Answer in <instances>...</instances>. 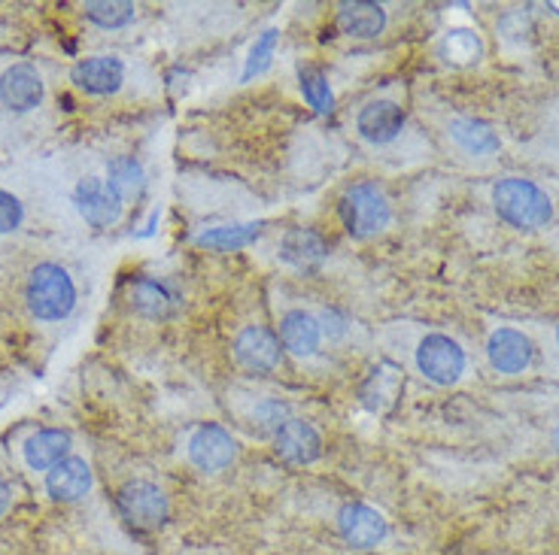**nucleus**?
<instances>
[{"label": "nucleus", "mask_w": 559, "mask_h": 555, "mask_svg": "<svg viewBox=\"0 0 559 555\" xmlns=\"http://www.w3.org/2000/svg\"><path fill=\"white\" fill-rule=\"evenodd\" d=\"M277 43L280 34L274 28H267L265 34L255 37V43H252L250 49V58H247V64H243V73H240L243 83H250L252 76H259V73H265V70L271 68V58L277 52Z\"/></svg>", "instance_id": "27"}, {"label": "nucleus", "mask_w": 559, "mask_h": 555, "mask_svg": "<svg viewBox=\"0 0 559 555\" xmlns=\"http://www.w3.org/2000/svg\"><path fill=\"white\" fill-rule=\"evenodd\" d=\"M13 507V486L7 483V476L0 473V516L7 514Z\"/></svg>", "instance_id": "29"}, {"label": "nucleus", "mask_w": 559, "mask_h": 555, "mask_svg": "<svg viewBox=\"0 0 559 555\" xmlns=\"http://www.w3.org/2000/svg\"><path fill=\"white\" fill-rule=\"evenodd\" d=\"M92 488V468L80 456H68L46 473V492L52 500H80Z\"/></svg>", "instance_id": "17"}, {"label": "nucleus", "mask_w": 559, "mask_h": 555, "mask_svg": "<svg viewBox=\"0 0 559 555\" xmlns=\"http://www.w3.org/2000/svg\"><path fill=\"white\" fill-rule=\"evenodd\" d=\"M238 456V444L235 437L216 425V422H207V425H198L189 437V461L195 464L198 471L204 473H219L225 471L231 461Z\"/></svg>", "instance_id": "7"}, {"label": "nucleus", "mask_w": 559, "mask_h": 555, "mask_svg": "<svg viewBox=\"0 0 559 555\" xmlns=\"http://www.w3.org/2000/svg\"><path fill=\"white\" fill-rule=\"evenodd\" d=\"M116 507L126 519L128 526L138 528V531H155L168 522L170 504L168 495L162 488L150 483V480H131L126 486L119 488L116 495Z\"/></svg>", "instance_id": "4"}, {"label": "nucleus", "mask_w": 559, "mask_h": 555, "mask_svg": "<svg viewBox=\"0 0 559 555\" xmlns=\"http://www.w3.org/2000/svg\"><path fill=\"white\" fill-rule=\"evenodd\" d=\"M484 52V46H480V37H477L475 31L468 28H456L450 31L448 37L441 40V56L448 58L450 64H475L477 58Z\"/></svg>", "instance_id": "26"}, {"label": "nucleus", "mask_w": 559, "mask_h": 555, "mask_svg": "<svg viewBox=\"0 0 559 555\" xmlns=\"http://www.w3.org/2000/svg\"><path fill=\"white\" fill-rule=\"evenodd\" d=\"M259 234H262V222L216 225V228H207L204 234H198V243L210 246V250L231 252L240 250V246H250L252 240H259Z\"/></svg>", "instance_id": "22"}, {"label": "nucleus", "mask_w": 559, "mask_h": 555, "mask_svg": "<svg viewBox=\"0 0 559 555\" xmlns=\"http://www.w3.org/2000/svg\"><path fill=\"white\" fill-rule=\"evenodd\" d=\"M337 28L353 40H374L386 28V10L380 3L353 0L337 7Z\"/></svg>", "instance_id": "18"}, {"label": "nucleus", "mask_w": 559, "mask_h": 555, "mask_svg": "<svg viewBox=\"0 0 559 555\" xmlns=\"http://www.w3.org/2000/svg\"><path fill=\"white\" fill-rule=\"evenodd\" d=\"M280 343L298 359L317 355V349L322 343V322L317 316H310L308 310H289L280 319Z\"/></svg>", "instance_id": "16"}, {"label": "nucleus", "mask_w": 559, "mask_h": 555, "mask_svg": "<svg viewBox=\"0 0 559 555\" xmlns=\"http://www.w3.org/2000/svg\"><path fill=\"white\" fill-rule=\"evenodd\" d=\"M341 222L353 237H374L392 222V207L378 182H356L341 195Z\"/></svg>", "instance_id": "3"}, {"label": "nucleus", "mask_w": 559, "mask_h": 555, "mask_svg": "<svg viewBox=\"0 0 559 555\" xmlns=\"http://www.w3.org/2000/svg\"><path fill=\"white\" fill-rule=\"evenodd\" d=\"M73 207L92 228H110L122 216V197L107 180L85 177L73 189Z\"/></svg>", "instance_id": "6"}, {"label": "nucleus", "mask_w": 559, "mask_h": 555, "mask_svg": "<svg viewBox=\"0 0 559 555\" xmlns=\"http://www.w3.org/2000/svg\"><path fill=\"white\" fill-rule=\"evenodd\" d=\"M128 304L134 313L146 316V319H162L168 316L174 304H177V294L170 292L168 282L153 277H138L131 279L128 286Z\"/></svg>", "instance_id": "20"}, {"label": "nucleus", "mask_w": 559, "mask_h": 555, "mask_svg": "<svg viewBox=\"0 0 559 555\" xmlns=\"http://www.w3.org/2000/svg\"><path fill=\"white\" fill-rule=\"evenodd\" d=\"M450 137L456 140L468 155H492L499 149V134L480 119H453Z\"/></svg>", "instance_id": "21"}, {"label": "nucleus", "mask_w": 559, "mask_h": 555, "mask_svg": "<svg viewBox=\"0 0 559 555\" xmlns=\"http://www.w3.org/2000/svg\"><path fill=\"white\" fill-rule=\"evenodd\" d=\"M70 83L85 95H116L126 83V64L112 56H92L70 68Z\"/></svg>", "instance_id": "9"}, {"label": "nucleus", "mask_w": 559, "mask_h": 555, "mask_svg": "<svg viewBox=\"0 0 559 555\" xmlns=\"http://www.w3.org/2000/svg\"><path fill=\"white\" fill-rule=\"evenodd\" d=\"M280 258L295 270H320L329 258V243L313 228H289L280 240Z\"/></svg>", "instance_id": "14"}, {"label": "nucleus", "mask_w": 559, "mask_h": 555, "mask_svg": "<svg viewBox=\"0 0 559 555\" xmlns=\"http://www.w3.org/2000/svg\"><path fill=\"white\" fill-rule=\"evenodd\" d=\"M298 88H301V98L308 100V107H313V112H332L335 110V95H332V85H329V76L322 73L320 68H305L298 70Z\"/></svg>", "instance_id": "25"}, {"label": "nucleus", "mask_w": 559, "mask_h": 555, "mask_svg": "<svg viewBox=\"0 0 559 555\" xmlns=\"http://www.w3.org/2000/svg\"><path fill=\"white\" fill-rule=\"evenodd\" d=\"M492 207L514 228H542L554 219V201L542 185L532 180H520V177H508V180L496 182L492 189Z\"/></svg>", "instance_id": "2"}, {"label": "nucleus", "mask_w": 559, "mask_h": 555, "mask_svg": "<svg viewBox=\"0 0 559 555\" xmlns=\"http://www.w3.org/2000/svg\"><path fill=\"white\" fill-rule=\"evenodd\" d=\"M83 10L85 19L104 31L126 28V25L134 22V15H138V7L128 3V0H92V3H85Z\"/></svg>", "instance_id": "24"}, {"label": "nucleus", "mask_w": 559, "mask_h": 555, "mask_svg": "<svg viewBox=\"0 0 559 555\" xmlns=\"http://www.w3.org/2000/svg\"><path fill=\"white\" fill-rule=\"evenodd\" d=\"M405 128V110L395 100H371L356 116V131L371 146H386L402 134Z\"/></svg>", "instance_id": "10"}, {"label": "nucleus", "mask_w": 559, "mask_h": 555, "mask_svg": "<svg viewBox=\"0 0 559 555\" xmlns=\"http://www.w3.org/2000/svg\"><path fill=\"white\" fill-rule=\"evenodd\" d=\"M274 449L289 464H310L320 458L322 437L305 419H286L274 434Z\"/></svg>", "instance_id": "13"}, {"label": "nucleus", "mask_w": 559, "mask_h": 555, "mask_svg": "<svg viewBox=\"0 0 559 555\" xmlns=\"http://www.w3.org/2000/svg\"><path fill=\"white\" fill-rule=\"evenodd\" d=\"M557 340H559V328H557Z\"/></svg>", "instance_id": "31"}, {"label": "nucleus", "mask_w": 559, "mask_h": 555, "mask_svg": "<svg viewBox=\"0 0 559 555\" xmlns=\"http://www.w3.org/2000/svg\"><path fill=\"white\" fill-rule=\"evenodd\" d=\"M337 531L341 538L356 546V550H371L386 538V519L380 510L368 507V504H347L337 514Z\"/></svg>", "instance_id": "12"}, {"label": "nucleus", "mask_w": 559, "mask_h": 555, "mask_svg": "<svg viewBox=\"0 0 559 555\" xmlns=\"http://www.w3.org/2000/svg\"><path fill=\"white\" fill-rule=\"evenodd\" d=\"M43 76L34 64H13L0 76V104L13 112H31L40 107Z\"/></svg>", "instance_id": "11"}, {"label": "nucleus", "mask_w": 559, "mask_h": 555, "mask_svg": "<svg viewBox=\"0 0 559 555\" xmlns=\"http://www.w3.org/2000/svg\"><path fill=\"white\" fill-rule=\"evenodd\" d=\"M554 446H557V449H559V429H557V434H554Z\"/></svg>", "instance_id": "30"}, {"label": "nucleus", "mask_w": 559, "mask_h": 555, "mask_svg": "<svg viewBox=\"0 0 559 555\" xmlns=\"http://www.w3.org/2000/svg\"><path fill=\"white\" fill-rule=\"evenodd\" d=\"M70 434L61 429H43L37 434H31L25 446H22V456L31 471H52L58 461H64L70 456Z\"/></svg>", "instance_id": "19"}, {"label": "nucleus", "mask_w": 559, "mask_h": 555, "mask_svg": "<svg viewBox=\"0 0 559 555\" xmlns=\"http://www.w3.org/2000/svg\"><path fill=\"white\" fill-rule=\"evenodd\" d=\"M487 359L499 374H523L532 361V343L514 328H496L487 340Z\"/></svg>", "instance_id": "15"}, {"label": "nucleus", "mask_w": 559, "mask_h": 555, "mask_svg": "<svg viewBox=\"0 0 559 555\" xmlns=\"http://www.w3.org/2000/svg\"><path fill=\"white\" fill-rule=\"evenodd\" d=\"M25 301L34 319L61 322L68 319L76 306V282L61 264L43 262L28 274Z\"/></svg>", "instance_id": "1"}, {"label": "nucleus", "mask_w": 559, "mask_h": 555, "mask_svg": "<svg viewBox=\"0 0 559 555\" xmlns=\"http://www.w3.org/2000/svg\"><path fill=\"white\" fill-rule=\"evenodd\" d=\"M107 182L119 192V197H138L146 185V170L134 155H119L107 165Z\"/></svg>", "instance_id": "23"}, {"label": "nucleus", "mask_w": 559, "mask_h": 555, "mask_svg": "<svg viewBox=\"0 0 559 555\" xmlns=\"http://www.w3.org/2000/svg\"><path fill=\"white\" fill-rule=\"evenodd\" d=\"M235 361L250 374H271L280 364V337L262 328L250 325L235 337Z\"/></svg>", "instance_id": "8"}, {"label": "nucleus", "mask_w": 559, "mask_h": 555, "mask_svg": "<svg viewBox=\"0 0 559 555\" xmlns=\"http://www.w3.org/2000/svg\"><path fill=\"white\" fill-rule=\"evenodd\" d=\"M414 359L419 374L435 386H453L465 374V349L448 334H426Z\"/></svg>", "instance_id": "5"}, {"label": "nucleus", "mask_w": 559, "mask_h": 555, "mask_svg": "<svg viewBox=\"0 0 559 555\" xmlns=\"http://www.w3.org/2000/svg\"><path fill=\"white\" fill-rule=\"evenodd\" d=\"M25 222V207L13 192H0V234H13Z\"/></svg>", "instance_id": "28"}]
</instances>
